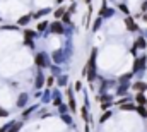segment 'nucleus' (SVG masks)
Listing matches in <instances>:
<instances>
[{
    "label": "nucleus",
    "instance_id": "23",
    "mask_svg": "<svg viewBox=\"0 0 147 132\" xmlns=\"http://www.w3.org/2000/svg\"><path fill=\"white\" fill-rule=\"evenodd\" d=\"M57 2H63V0H57Z\"/></svg>",
    "mask_w": 147,
    "mask_h": 132
},
{
    "label": "nucleus",
    "instance_id": "8",
    "mask_svg": "<svg viewBox=\"0 0 147 132\" xmlns=\"http://www.w3.org/2000/svg\"><path fill=\"white\" fill-rule=\"evenodd\" d=\"M26 99H28L26 95H21V98L17 99V106H24V105H26Z\"/></svg>",
    "mask_w": 147,
    "mask_h": 132
},
{
    "label": "nucleus",
    "instance_id": "4",
    "mask_svg": "<svg viewBox=\"0 0 147 132\" xmlns=\"http://www.w3.org/2000/svg\"><path fill=\"white\" fill-rule=\"evenodd\" d=\"M135 99H137V103L140 105V106H144L147 103V99H146V96L142 95V93H137V96H135Z\"/></svg>",
    "mask_w": 147,
    "mask_h": 132
},
{
    "label": "nucleus",
    "instance_id": "21",
    "mask_svg": "<svg viewBox=\"0 0 147 132\" xmlns=\"http://www.w3.org/2000/svg\"><path fill=\"white\" fill-rule=\"evenodd\" d=\"M120 9H121V10H123V12H128V9H127V5H123V3H121V5H120Z\"/></svg>",
    "mask_w": 147,
    "mask_h": 132
},
{
    "label": "nucleus",
    "instance_id": "9",
    "mask_svg": "<svg viewBox=\"0 0 147 132\" xmlns=\"http://www.w3.org/2000/svg\"><path fill=\"white\" fill-rule=\"evenodd\" d=\"M29 19H31V16H24V17H21V19H19V21H17V22H19V24H22V26H24V24H28V22H29Z\"/></svg>",
    "mask_w": 147,
    "mask_h": 132
},
{
    "label": "nucleus",
    "instance_id": "17",
    "mask_svg": "<svg viewBox=\"0 0 147 132\" xmlns=\"http://www.w3.org/2000/svg\"><path fill=\"white\" fill-rule=\"evenodd\" d=\"M121 108H123V110H134L135 106H134V105H123Z\"/></svg>",
    "mask_w": 147,
    "mask_h": 132
},
{
    "label": "nucleus",
    "instance_id": "13",
    "mask_svg": "<svg viewBox=\"0 0 147 132\" xmlns=\"http://www.w3.org/2000/svg\"><path fill=\"white\" fill-rule=\"evenodd\" d=\"M110 117H111V113H110V112H105V113H103V117L99 118V122H105V120H108Z\"/></svg>",
    "mask_w": 147,
    "mask_h": 132
},
{
    "label": "nucleus",
    "instance_id": "14",
    "mask_svg": "<svg viewBox=\"0 0 147 132\" xmlns=\"http://www.w3.org/2000/svg\"><path fill=\"white\" fill-rule=\"evenodd\" d=\"M41 84H43V74H38V79H36V86H38V88H41Z\"/></svg>",
    "mask_w": 147,
    "mask_h": 132
},
{
    "label": "nucleus",
    "instance_id": "10",
    "mask_svg": "<svg viewBox=\"0 0 147 132\" xmlns=\"http://www.w3.org/2000/svg\"><path fill=\"white\" fill-rule=\"evenodd\" d=\"M24 34H26V41H29L31 38H34V34H36V33H34V31H31V29H26V33H24Z\"/></svg>",
    "mask_w": 147,
    "mask_h": 132
},
{
    "label": "nucleus",
    "instance_id": "24",
    "mask_svg": "<svg viewBox=\"0 0 147 132\" xmlns=\"http://www.w3.org/2000/svg\"><path fill=\"white\" fill-rule=\"evenodd\" d=\"M86 2H91V0H86Z\"/></svg>",
    "mask_w": 147,
    "mask_h": 132
},
{
    "label": "nucleus",
    "instance_id": "3",
    "mask_svg": "<svg viewBox=\"0 0 147 132\" xmlns=\"http://www.w3.org/2000/svg\"><path fill=\"white\" fill-rule=\"evenodd\" d=\"M125 24H127V28H128L130 31H137V29H139V28H137V24L134 22V19H132V17H127V19H125Z\"/></svg>",
    "mask_w": 147,
    "mask_h": 132
},
{
    "label": "nucleus",
    "instance_id": "7",
    "mask_svg": "<svg viewBox=\"0 0 147 132\" xmlns=\"http://www.w3.org/2000/svg\"><path fill=\"white\" fill-rule=\"evenodd\" d=\"M146 45H147V43H146V39H144L142 36L135 41V48H142V50H144V48H146Z\"/></svg>",
    "mask_w": 147,
    "mask_h": 132
},
{
    "label": "nucleus",
    "instance_id": "16",
    "mask_svg": "<svg viewBox=\"0 0 147 132\" xmlns=\"http://www.w3.org/2000/svg\"><path fill=\"white\" fill-rule=\"evenodd\" d=\"M19 129H21V124H14L12 129H10L9 132H19Z\"/></svg>",
    "mask_w": 147,
    "mask_h": 132
},
{
    "label": "nucleus",
    "instance_id": "15",
    "mask_svg": "<svg viewBox=\"0 0 147 132\" xmlns=\"http://www.w3.org/2000/svg\"><path fill=\"white\" fill-rule=\"evenodd\" d=\"M80 113H82V118H84V120H89V117H87V106H84Z\"/></svg>",
    "mask_w": 147,
    "mask_h": 132
},
{
    "label": "nucleus",
    "instance_id": "18",
    "mask_svg": "<svg viewBox=\"0 0 147 132\" xmlns=\"http://www.w3.org/2000/svg\"><path fill=\"white\" fill-rule=\"evenodd\" d=\"M45 28H46V22H39V26H38V29H39V31H43Z\"/></svg>",
    "mask_w": 147,
    "mask_h": 132
},
{
    "label": "nucleus",
    "instance_id": "5",
    "mask_svg": "<svg viewBox=\"0 0 147 132\" xmlns=\"http://www.w3.org/2000/svg\"><path fill=\"white\" fill-rule=\"evenodd\" d=\"M134 89H137L139 93H142V91L147 89V84H144V82H135V84H134Z\"/></svg>",
    "mask_w": 147,
    "mask_h": 132
},
{
    "label": "nucleus",
    "instance_id": "1",
    "mask_svg": "<svg viewBox=\"0 0 147 132\" xmlns=\"http://www.w3.org/2000/svg\"><path fill=\"white\" fill-rule=\"evenodd\" d=\"M36 65H39V67H46L48 65V57H46L45 53L36 55Z\"/></svg>",
    "mask_w": 147,
    "mask_h": 132
},
{
    "label": "nucleus",
    "instance_id": "20",
    "mask_svg": "<svg viewBox=\"0 0 147 132\" xmlns=\"http://www.w3.org/2000/svg\"><path fill=\"white\" fill-rule=\"evenodd\" d=\"M63 21H65V22H70V16H69V14H65V16H63Z\"/></svg>",
    "mask_w": 147,
    "mask_h": 132
},
{
    "label": "nucleus",
    "instance_id": "11",
    "mask_svg": "<svg viewBox=\"0 0 147 132\" xmlns=\"http://www.w3.org/2000/svg\"><path fill=\"white\" fill-rule=\"evenodd\" d=\"M62 16H65V10L60 7V9H57V10H55V17L58 19V17H62Z\"/></svg>",
    "mask_w": 147,
    "mask_h": 132
},
{
    "label": "nucleus",
    "instance_id": "6",
    "mask_svg": "<svg viewBox=\"0 0 147 132\" xmlns=\"http://www.w3.org/2000/svg\"><path fill=\"white\" fill-rule=\"evenodd\" d=\"M51 31L53 33H63V28L60 22H55V24H51Z\"/></svg>",
    "mask_w": 147,
    "mask_h": 132
},
{
    "label": "nucleus",
    "instance_id": "12",
    "mask_svg": "<svg viewBox=\"0 0 147 132\" xmlns=\"http://www.w3.org/2000/svg\"><path fill=\"white\" fill-rule=\"evenodd\" d=\"M53 59H55V62H57V64H60V60H62V53H60V52H55Z\"/></svg>",
    "mask_w": 147,
    "mask_h": 132
},
{
    "label": "nucleus",
    "instance_id": "19",
    "mask_svg": "<svg viewBox=\"0 0 147 132\" xmlns=\"http://www.w3.org/2000/svg\"><path fill=\"white\" fill-rule=\"evenodd\" d=\"M7 115H9L7 110H0V117H7Z\"/></svg>",
    "mask_w": 147,
    "mask_h": 132
},
{
    "label": "nucleus",
    "instance_id": "2",
    "mask_svg": "<svg viewBox=\"0 0 147 132\" xmlns=\"http://www.w3.org/2000/svg\"><path fill=\"white\" fill-rule=\"evenodd\" d=\"M144 67H146V57L142 55L140 59H137V60H135V65H134V70H140V69L144 70Z\"/></svg>",
    "mask_w": 147,
    "mask_h": 132
},
{
    "label": "nucleus",
    "instance_id": "22",
    "mask_svg": "<svg viewBox=\"0 0 147 132\" xmlns=\"http://www.w3.org/2000/svg\"><path fill=\"white\" fill-rule=\"evenodd\" d=\"M7 129H9V125H3V127H0V132H5Z\"/></svg>",
    "mask_w": 147,
    "mask_h": 132
}]
</instances>
